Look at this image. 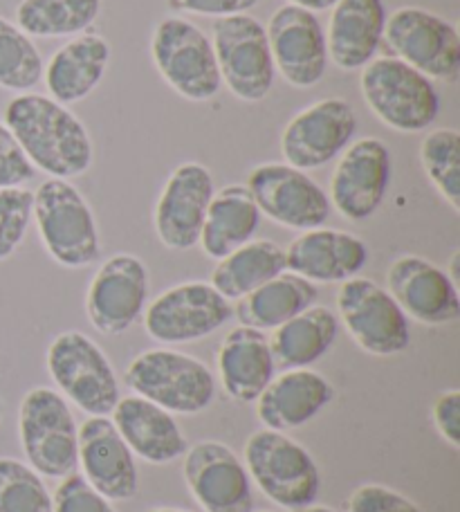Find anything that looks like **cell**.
<instances>
[{"label": "cell", "mask_w": 460, "mask_h": 512, "mask_svg": "<svg viewBox=\"0 0 460 512\" xmlns=\"http://www.w3.org/2000/svg\"><path fill=\"white\" fill-rule=\"evenodd\" d=\"M348 512H422V508L389 486L364 483L348 497Z\"/></svg>", "instance_id": "38"}, {"label": "cell", "mask_w": 460, "mask_h": 512, "mask_svg": "<svg viewBox=\"0 0 460 512\" xmlns=\"http://www.w3.org/2000/svg\"><path fill=\"white\" fill-rule=\"evenodd\" d=\"M32 223L45 252L68 270H81L101 256V234L95 212L70 180L48 178L34 191Z\"/></svg>", "instance_id": "2"}, {"label": "cell", "mask_w": 460, "mask_h": 512, "mask_svg": "<svg viewBox=\"0 0 460 512\" xmlns=\"http://www.w3.org/2000/svg\"><path fill=\"white\" fill-rule=\"evenodd\" d=\"M18 438L25 463L41 477L63 479L77 470L79 425L57 389L34 387L18 407Z\"/></svg>", "instance_id": "5"}, {"label": "cell", "mask_w": 460, "mask_h": 512, "mask_svg": "<svg viewBox=\"0 0 460 512\" xmlns=\"http://www.w3.org/2000/svg\"><path fill=\"white\" fill-rule=\"evenodd\" d=\"M339 337V319L328 306H310L297 317L274 328L268 337L276 367L310 369L333 349Z\"/></svg>", "instance_id": "29"}, {"label": "cell", "mask_w": 460, "mask_h": 512, "mask_svg": "<svg viewBox=\"0 0 460 512\" xmlns=\"http://www.w3.org/2000/svg\"><path fill=\"white\" fill-rule=\"evenodd\" d=\"M268 43L276 72L292 88L308 90L324 79L328 70L326 30L319 16L297 5H281L270 16Z\"/></svg>", "instance_id": "17"}, {"label": "cell", "mask_w": 460, "mask_h": 512, "mask_svg": "<svg viewBox=\"0 0 460 512\" xmlns=\"http://www.w3.org/2000/svg\"><path fill=\"white\" fill-rule=\"evenodd\" d=\"M431 418H434V425L438 434L443 436L452 447H460V391L449 389L440 393L438 400L434 402V409H431Z\"/></svg>", "instance_id": "40"}, {"label": "cell", "mask_w": 460, "mask_h": 512, "mask_svg": "<svg viewBox=\"0 0 460 512\" xmlns=\"http://www.w3.org/2000/svg\"><path fill=\"white\" fill-rule=\"evenodd\" d=\"M263 512H270V510H263Z\"/></svg>", "instance_id": "47"}, {"label": "cell", "mask_w": 460, "mask_h": 512, "mask_svg": "<svg viewBox=\"0 0 460 512\" xmlns=\"http://www.w3.org/2000/svg\"><path fill=\"white\" fill-rule=\"evenodd\" d=\"M261 227V212L245 185H227L211 198L200 241L209 259L220 261L250 243Z\"/></svg>", "instance_id": "28"}, {"label": "cell", "mask_w": 460, "mask_h": 512, "mask_svg": "<svg viewBox=\"0 0 460 512\" xmlns=\"http://www.w3.org/2000/svg\"><path fill=\"white\" fill-rule=\"evenodd\" d=\"M34 191L25 187L0 189V263L21 248L32 225Z\"/></svg>", "instance_id": "36"}, {"label": "cell", "mask_w": 460, "mask_h": 512, "mask_svg": "<svg viewBox=\"0 0 460 512\" xmlns=\"http://www.w3.org/2000/svg\"><path fill=\"white\" fill-rule=\"evenodd\" d=\"M386 16L384 0H337L326 30L328 59L344 72L362 70L384 41Z\"/></svg>", "instance_id": "25"}, {"label": "cell", "mask_w": 460, "mask_h": 512, "mask_svg": "<svg viewBox=\"0 0 460 512\" xmlns=\"http://www.w3.org/2000/svg\"><path fill=\"white\" fill-rule=\"evenodd\" d=\"M149 512H187V510H180V508H153Z\"/></svg>", "instance_id": "45"}, {"label": "cell", "mask_w": 460, "mask_h": 512, "mask_svg": "<svg viewBox=\"0 0 460 512\" xmlns=\"http://www.w3.org/2000/svg\"><path fill=\"white\" fill-rule=\"evenodd\" d=\"M211 45L220 79L234 97L247 104H259L272 93L276 68L268 32L254 16L216 18L211 25Z\"/></svg>", "instance_id": "9"}, {"label": "cell", "mask_w": 460, "mask_h": 512, "mask_svg": "<svg viewBox=\"0 0 460 512\" xmlns=\"http://www.w3.org/2000/svg\"><path fill=\"white\" fill-rule=\"evenodd\" d=\"M360 88L368 111L393 131L420 133L434 124L440 113L434 81L398 57H375L366 63Z\"/></svg>", "instance_id": "6"}, {"label": "cell", "mask_w": 460, "mask_h": 512, "mask_svg": "<svg viewBox=\"0 0 460 512\" xmlns=\"http://www.w3.org/2000/svg\"><path fill=\"white\" fill-rule=\"evenodd\" d=\"M460 252L456 250L454 254H452V261H449V270H445L447 274H449V279H452L454 283H456V286H458V283H460V274H458V268H460Z\"/></svg>", "instance_id": "43"}, {"label": "cell", "mask_w": 460, "mask_h": 512, "mask_svg": "<svg viewBox=\"0 0 460 512\" xmlns=\"http://www.w3.org/2000/svg\"><path fill=\"white\" fill-rule=\"evenodd\" d=\"M337 319L364 353L391 358L409 349L411 319L389 290L366 277L344 281L337 292Z\"/></svg>", "instance_id": "10"}, {"label": "cell", "mask_w": 460, "mask_h": 512, "mask_svg": "<svg viewBox=\"0 0 460 512\" xmlns=\"http://www.w3.org/2000/svg\"><path fill=\"white\" fill-rule=\"evenodd\" d=\"M151 59L167 86L189 102H209L223 88L211 39L187 18L169 16L155 25Z\"/></svg>", "instance_id": "8"}, {"label": "cell", "mask_w": 460, "mask_h": 512, "mask_svg": "<svg viewBox=\"0 0 460 512\" xmlns=\"http://www.w3.org/2000/svg\"><path fill=\"white\" fill-rule=\"evenodd\" d=\"M335 398L333 382L319 371L288 369L256 398V416L265 429L292 432L312 423Z\"/></svg>", "instance_id": "23"}, {"label": "cell", "mask_w": 460, "mask_h": 512, "mask_svg": "<svg viewBox=\"0 0 460 512\" xmlns=\"http://www.w3.org/2000/svg\"><path fill=\"white\" fill-rule=\"evenodd\" d=\"M420 164L445 203L460 212V133L436 128L420 144Z\"/></svg>", "instance_id": "34"}, {"label": "cell", "mask_w": 460, "mask_h": 512, "mask_svg": "<svg viewBox=\"0 0 460 512\" xmlns=\"http://www.w3.org/2000/svg\"><path fill=\"white\" fill-rule=\"evenodd\" d=\"M0 512H52L41 474L12 456H0Z\"/></svg>", "instance_id": "35"}, {"label": "cell", "mask_w": 460, "mask_h": 512, "mask_svg": "<svg viewBox=\"0 0 460 512\" xmlns=\"http://www.w3.org/2000/svg\"><path fill=\"white\" fill-rule=\"evenodd\" d=\"M243 463L252 483L276 506L297 512L317 504L321 472L306 447L285 432L259 429L247 438Z\"/></svg>", "instance_id": "3"}, {"label": "cell", "mask_w": 460, "mask_h": 512, "mask_svg": "<svg viewBox=\"0 0 460 512\" xmlns=\"http://www.w3.org/2000/svg\"><path fill=\"white\" fill-rule=\"evenodd\" d=\"M124 384L135 396L155 402L173 416H196L216 398V380L207 364L176 349L135 355L124 371Z\"/></svg>", "instance_id": "4"}, {"label": "cell", "mask_w": 460, "mask_h": 512, "mask_svg": "<svg viewBox=\"0 0 460 512\" xmlns=\"http://www.w3.org/2000/svg\"><path fill=\"white\" fill-rule=\"evenodd\" d=\"M357 135V115L346 99L328 97L310 104L285 124L281 153L285 164L312 171L339 158Z\"/></svg>", "instance_id": "15"}, {"label": "cell", "mask_w": 460, "mask_h": 512, "mask_svg": "<svg viewBox=\"0 0 460 512\" xmlns=\"http://www.w3.org/2000/svg\"><path fill=\"white\" fill-rule=\"evenodd\" d=\"M0 418H3V405H0Z\"/></svg>", "instance_id": "46"}, {"label": "cell", "mask_w": 460, "mask_h": 512, "mask_svg": "<svg viewBox=\"0 0 460 512\" xmlns=\"http://www.w3.org/2000/svg\"><path fill=\"white\" fill-rule=\"evenodd\" d=\"M368 263V245L351 232L317 227L301 232L285 248V270L310 283H344Z\"/></svg>", "instance_id": "22"}, {"label": "cell", "mask_w": 460, "mask_h": 512, "mask_svg": "<svg viewBox=\"0 0 460 512\" xmlns=\"http://www.w3.org/2000/svg\"><path fill=\"white\" fill-rule=\"evenodd\" d=\"M36 176L34 164L5 122H0V189L25 187Z\"/></svg>", "instance_id": "39"}, {"label": "cell", "mask_w": 460, "mask_h": 512, "mask_svg": "<svg viewBox=\"0 0 460 512\" xmlns=\"http://www.w3.org/2000/svg\"><path fill=\"white\" fill-rule=\"evenodd\" d=\"M45 63L39 48L16 23L0 16V88L32 93L41 84Z\"/></svg>", "instance_id": "33"}, {"label": "cell", "mask_w": 460, "mask_h": 512, "mask_svg": "<svg viewBox=\"0 0 460 512\" xmlns=\"http://www.w3.org/2000/svg\"><path fill=\"white\" fill-rule=\"evenodd\" d=\"M319 290L315 283L294 272H281L279 277L263 283L250 295L236 301L234 313L241 326L256 328L261 333H272L274 328L297 317L303 310L315 306Z\"/></svg>", "instance_id": "30"}, {"label": "cell", "mask_w": 460, "mask_h": 512, "mask_svg": "<svg viewBox=\"0 0 460 512\" xmlns=\"http://www.w3.org/2000/svg\"><path fill=\"white\" fill-rule=\"evenodd\" d=\"M110 63V45L101 34L84 32L61 45L43 70L48 97L61 106L84 102L104 81Z\"/></svg>", "instance_id": "26"}, {"label": "cell", "mask_w": 460, "mask_h": 512, "mask_svg": "<svg viewBox=\"0 0 460 512\" xmlns=\"http://www.w3.org/2000/svg\"><path fill=\"white\" fill-rule=\"evenodd\" d=\"M384 41L393 57L431 81L456 84L460 77V34L456 25L429 9L400 7L386 16Z\"/></svg>", "instance_id": "11"}, {"label": "cell", "mask_w": 460, "mask_h": 512, "mask_svg": "<svg viewBox=\"0 0 460 512\" xmlns=\"http://www.w3.org/2000/svg\"><path fill=\"white\" fill-rule=\"evenodd\" d=\"M216 364L225 393L241 405L256 402L276 376L268 335L250 326H236L227 333Z\"/></svg>", "instance_id": "27"}, {"label": "cell", "mask_w": 460, "mask_h": 512, "mask_svg": "<svg viewBox=\"0 0 460 512\" xmlns=\"http://www.w3.org/2000/svg\"><path fill=\"white\" fill-rule=\"evenodd\" d=\"M149 304V268L135 254H113L99 265L86 292V315L95 331L122 335L140 322Z\"/></svg>", "instance_id": "16"}, {"label": "cell", "mask_w": 460, "mask_h": 512, "mask_svg": "<svg viewBox=\"0 0 460 512\" xmlns=\"http://www.w3.org/2000/svg\"><path fill=\"white\" fill-rule=\"evenodd\" d=\"M386 290L404 315L425 326H447L460 317V292L440 265L425 256H398L386 272Z\"/></svg>", "instance_id": "20"}, {"label": "cell", "mask_w": 460, "mask_h": 512, "mask_svg": "<svg viewBox=\"0 0 460 512\" xmlns=\"http://www.w3.org/2000/svg\"><path fill=\"white\" fill-rule=\"evenodd\" d=\"M77 468L92 488L110 501H128L140 490L137 456L110 416H88L79 425Z\"/></svg>", "instance_id": "21"}, {"label": "cell", "mask_w": 460, "mask_h": 512, "mask_svg": "<svg viewBox=\"0 0 460 512\" xmlns=\"http://www.w3.org/2000/svg\"><path fill=\"white\" fill-rule=\"evenodd\" d=\"M250 191L261 216L288 230H317L333 214L330 198L308 171L294 169L285 162H263L247 176Z\"/></svg>", "instance_id": "13"}, {"label": "cell", "mask_w": 460, "mask_h": 512, "mask_svg": "<svg viewBox=\"0 0 460 512\" xmlns=\"http://www.w3.org/2000/svg\"><path fill=\"white\" fill-rule=\"evenodd\" d=\"M52 512H117L113 501L97 492L81 474L72 472L59 479L52 492Z\"/></svg>", "instance_id": "37"}, {"label": "cell", "mask_w": 460, "mask_h": 512, "mask_svg": "<svg viewBox=\"0 0 460 512\" xmlns=\"http://www.w3.org/2000/svg\"><path fill=\"white\" fill-rule=\"evenodd\" d=\"M54 387L88 416H110L119 402V378L104 349L81 331L59 333L45 353Z\"/></svg>", "instance_id": "7"}, {"label": "cell", "mask_w": 460, "mask_h": 512, "mask_svg": "<svg viewBox=\"0 0 460 512\" xmlns=\"http://www.w3.org/2000/svg\"><path fill=\"white\" fill-rule=\"evenodd\" d=\"M214 194V176L205 164L191 160L171 171L153 212L155 234L164 248L173 252L196 248Z\"/></svg>", "instance_id": "19"}, {"label": "cell", "mask_w": 460, "mask_h": 512, "mask_svg": "<svg viewBox=\"0 0 460 512\" xmlns=\"http://www.w3.org/2000/svg\"><path fill=\"white\" fill-rule=\"evenodd\" d=\"M297 512H335L333 508H328V506H317V504H312V506H308V508H301V510H297Z\"/></svg>", "instance_id": "44"}, {"label": "cell", "mask_w": 460, "mask_h": 512, "mask_svg": "<svg viewBox=\"0 0 460 512\" xmlns=\"http://www.w3.org/2000/svg\"><path fill=\"white\" fill-rule=\"evenodd\" d=\"M101 14V0H21L16 25L36 39H72L88 32Z\"/></svg>", "instance_id": "32"}, {"label": "cell", "mask_w": 460, "mask_h": 512, "mask_svg": "<svg viewBox=\"0 0 460 512\" xmlns=\"http://www.w3.org/2000/svg\"><path fill=\"white\" fill-rule=\"evenodd\" d=\"M3 122L14 133L34 169L70 180L92 167L95 149L84 122L48 95L23 93L5 106Z\"/></svg>", "instance_id": "1"}, {"label": "cell", "mask_w": 460, "mask_h": 512, "mask_svg": "<svg viewBox=\"0 0 460 512\" xmlns=\"http://www.w3.org/2000/svg\"><path fill=\"white\" fill-rule=\"evenodd\" d=\"M393 160L380 137H360L339 155L330 178V205L346 221L362 223L377 214L391 189Z\"/></svg>", "instance_id": "14"}, {"label": "cell", "mask_w": 460, "mask_h": 512, "mask_svg": "<svg viewBox=\"0 0 460 512\" xmlns=\"http://www.w3.org/2000/svg\"><path fill=\"white\" fill-rule=\"evenodd\" d=\"M171 9L182 14H196V16H236L247 14L254 9L261 0H167Z\"/></svg>", "instance_id": "41"}, {"label": "cell", "mask_w": 460, "mask_h": 512, "mask_svg": "<svg viewBox=\"0 0 460 512\" xmlns=\"http://www.w3.org/2000/svg\"><path fill=\"white\" fill-rule=\"evenodd\" d=\"M290 5H297L303 9H310V12H326V9H333L337 0H288Z\"/></svg>", "instance_id": "42"}, {"label": "cell", "mask_w": 460, "mask_h": 512, "mask_svg": "<svg viewBox=\"0 0 460 512\" xmlns=\"http://www.w3.org/2000/svg\"><path fill=\"white\" fill-rule=\"evenodd\" d=\"M234 315L227 301L209 281H184L160 292L144 310V328L155 342L178 346L205 340Z\"/></svg>", "instance_id": "12"}, {"label": "cell", "mask_w": 460, "mask_h": 512, "mask_svg": "<svg viewBox=\"0 0 460 512\" xmlns=\"http://www.w3.org/2000/svg\"><path fill=\"white\" fill-rule=\"evenodd\" d=\"M182 474L205 512H254L250 472L241 456L225 443L200 441L187 447Z\"/></svg>", "instance_id": "18"}, {"label": "cell", "mask_w": 460, "mask_h": 512, "mask_svg": "<svg viewBox=\"0 0 460 512\" xmlns=\"http://www.w3.org/2000/svg\"><path fill=\"white\" fill-rule=\"evenodd\" d=\"M285 272V250L270 239H252L229 252L211 272V286L227 301H238Z\"/></svg>", "instance_id": "31"}, {"label": "cell", "mask_w": 460, "mask_h": 512, "mask_svg": "<svg viewBox=\"0 0 460 512\" xmlns=\"http://www.w3.org/2000/svg\"><path fill=\"white\" fill-rule=\"evenodd\" d=\"M110 420L137 459L151 465H167L182 459L189 447L176 416L135 393L119 398Z\"/></svg>", "instance_id": "24"}]
</instances>
